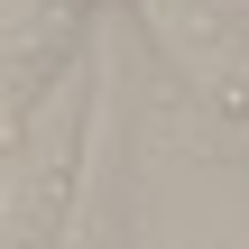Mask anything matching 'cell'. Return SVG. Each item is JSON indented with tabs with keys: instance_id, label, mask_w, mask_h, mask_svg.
<instances>
[{
	"instance_id": "1",
	"label": "cell",
	"mask_w": 249,
	"mask_h": 249,
	"mask_svg": "<svg viewBox=\"0 0 249 249\" xmlns=\"http://www.w3.org/2000/svg\"><path fill=\"white\" fill-rule=\"evenodd\" d=\"M166 9H176V0H148L157 37H166V46H185V18H166ZM203 37H213V83H222V92H240V83H249V37H240V18H231V9H222V18H203Z\"/></svg>"
}]
</instances>
